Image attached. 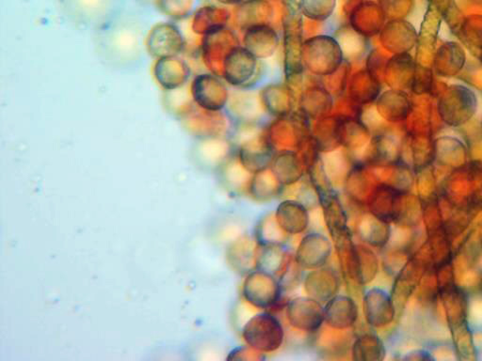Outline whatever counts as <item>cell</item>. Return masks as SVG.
<instances>
[{"label":"cell","instance_id":"cell-1","mask_svg":"<svg viewBox=\"0 0 482 361\" xmlns=\"http://www.w3.org/2000/svg\"><path fill=\"white\" fill-rule=\"evenodd\" d=\"M135 30L115 27L101 32L96 38V48L101 59L114 68L134 66L142 52L141 38Z\"/></svg>","mask_w":482,"mask_h":361},{"label":"cell","instance_id":"cell-2","mask_svg":"<svg viewBox=\"0 0 482 361\" xmlns=\"http://www.w3.org/2000/svg\"><path fill=\"white\" fill-rule=\"evenodd\" d=\"M224 77L229 85L243 87L256 77L259 65L257 57L245 47L230 50L225 58Z\"/></svg>","mask_w":482,"mask_h":361}]
</instances>
